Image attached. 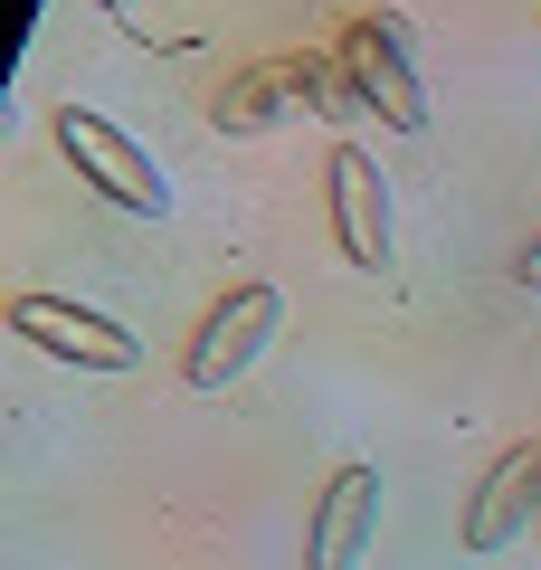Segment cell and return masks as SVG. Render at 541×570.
<instances>
[{"label": "cell", "mask_w": 541, "mask_h": 570, "mask_svg": "<svg viewBox=\"0 0 541 570\" xmlns=\"http://www.w3.org/2000/svg\"><path fill=\"white\" fill-rule=\"evenodd\" d=\"M304 115V86H295V58H266V67H238V77L209 96V134H266V124Z\"/></svg>", "instance_id": "8"}, {"label": "cell", "mask_w": 541, "mask_h": 570, "mask_svg": "<svg viewBox=\"0 0 541 570\" xmlns=\"http://www.w3.org/2000/svg\"><path fill=\"white\" fill-rule=\"evenodd\" d=\"M465 551H513V542H541V438H513L494 466L475 475L465 494Z\"/></svg>", "instance_id": "6"}, {"label": "cell", "mask_w": 541, "mask_h": 570, "mask_svg": "<svg viewBox=\"0 0 541 570\" xmlns=\"http://www.w3.org/2000/svg\"><path fill=\"white\" fill-rule=\"evenodd\" d=\"M276 324H285V295H276L266 276L228 285L219 305L200 314L190 352H180V381H190V390H228V381H247V371H257V352L276 343Z\"/></svg>", "instance_id": "3"}, {"label": "cell", "mask_w": 541, "mask_h": 570, "mask_svg": "<svg viewBox=\"0 0 541 570\" xmlns=\"http://www.w3.org/2000/svg\"><path fill=\"white\" fill-rule=\"evenodd\" d=\"M0 324L20 333V343L58 352V362L96 371V381H115V371H134V362H142V343H134V333H124L115 314L77 305V295H10V305H0Z\"/></svg>", "instance_id": "4"}, {"label": "cell", "mask_w": 541, "mask_h": 570, "mask_svg": "<svg viewBox=\"0 0 541 570\" xmlns=\"http://www.w3.org/2000/svg\"><path fill=\"white\" fill-rule=\"evenodd\" d=\"M96 10H142V0H96Z\"/></svg>", "instance_id": "10"}, {"label": "cell", "mask_w": 541, "mask_h": 570, "mask_svg": "<svg viewBox=\"0 0 541 570\" xmlns=\"http://www.w3.org/2000/svg\"><path fill=\"white\" fill-rule=\"evenodd\" d=\"M513 285H522V295H541V238H532V247L513 257Z\"/></svg>", "instance_id": "9"}, {"label": "cell", "mask_w": 541, "mask_h": 570, "mask_svg": "<svg viewBox=\"0 0 541 570\" xmlns=\"http://www.w3.org/2000/svg\"><path fill=\"white\" fill-rule=\"evenodd\" d=\"M58 153L77 163V181L96 190V200L134 209V219H171V171H161L115 115H96V105H58Z\"/></svg>", "instance_id": "2"}, {"label": "cell", "mask_w": 541, "mask_h": 570, "mask_svg": "<svg viewBox=\"0 0 541 570\" xmlns=\"http://www.w3.org/2000/svg\"><path fill=\"white\" fill-rule=\"evenodd\" d=\"M323 219H333L342 266L390 276V181L361 142H333V163H323Z\"/></svg>", "instance_id": "5"}, {"label": "cell", "mask_w": 541, "mask_h": 570, "mask_svg": "<svg viewBox=\"0 0 541 570\" xmlns=\"http://www.w3.org/2000/svg\"><path fill=\"white\" fill-rule=\"evenodd\" d=\"M371 532H381V466L352 456V466H333V485L304 513V570H361Z\"/></svg>", "instance_id": "7"}, {"label": "cell", "mask_w": 541, "mask_h": 570, "mask_svg": "<svg viewBox=\"0 0 541 570\" xmlns=\"http://www.w3.org/2000/svg\"><path fill=\"white\" fill-rule=\"evenodd\" d=\"M333 58H342V77H352L361 115H381L390 134H427V86H419L400 10H352V20L333 29Z\"/></svg>", "instance_id": "1"}]
</instances>
